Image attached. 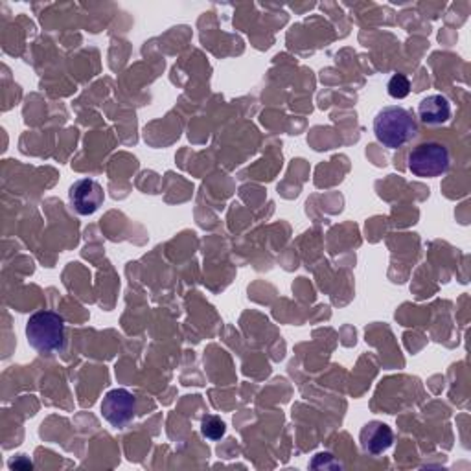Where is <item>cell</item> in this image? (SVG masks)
<instances>
[{
    "label": "cell",
    "instance_id": "1",
    "mask_svg": "<svg viewBox=\"0 0 471 471\" xmlns=\"http://www.w3.org/2000/svg\"><path fill=\"white\" fill-rule=\"evenodd\" d=\"M374 134L385 148L397 150L417 137L418 123L406 107L388 105L376 114Z\"/></svg>",
    "mask_w": 471,
    "mask_h": 471
},
{
    "label": "cell",
    "instance_id": "2",
    "mask_svg": "<svg viewBox=\"0 0 471 471\" xmlns=\"http://www.w3.org/2000/svg\"><path fill=\"white\" fill-rule=\"evenodd\" d=\"M26 338L39 354H54L64 348V320L55 311H37L26 322Z\"/></svg>",
    "mask_w": 471,
    "mask_h": 471
},
{
    "label": "cell",
    "instance_id": "3",
    "mask_svg": "<svg viewBox=\"0 0 471 471\" xmlns=\"http://www.w3.org/2000/svg\"><path fill=\"white\" fill-rule=\"evenodd\" d=\"M451 166V153L449 150L435 141L422 142L415 146L407 155V168L413 175L422 179L440 177L447 173Z\"/></svg>",
    "mask_w": 471,
    "mask_h": 471
},
{
    "label": "cell",
    "instance_id": "4",
    "mask_svg": "<svg viewBox=\"0 0 471 471\" xmlns=\"http://www.w3.org/2000/svg\"><path fill=\"white\" fill-rule=\"evenodd\" d=\"M102 413L111 426L123 427L137 415V399L125 388H113L102 401Z\"/></svg>",
    "mask_w": 471,
    "mask_h": 471
},
{
    "label": "cell",
    "instance_id": "5",
    "mask_svg": "<svg viewBox=\"0 0 471 471\" xmlns=\"http://www.w3.org/2000/svg\"><path fill=\"white\" fill-rule=\"evenodd\" d=\"M73 209L80 216H93L103 205V188L94 179H80L69 190Z\"/></svg>",
    "mask_w": 471,
    "mask_h": 471
},
{
    "label": "cell",
    "instance_id": "6",
    "mask_svg": "<svg viewBox=\"0 0 471 471\" xmlns=\"http://www.w3.org/2000/svg\"><path fill=\"white\" fill-rule=\"evenodd\" d=\"M451 103L442 94H429L418 105V116L426 125H444L451 120Z\"/></svg>",
    "mask_w": 471,
    "mask_h": 471
},
{
    "label": "cell",
    "instance_id": "7",
    "mask_svg": "<svg viewBox=\"0 0 471 471\" xmlns=\"http://www.w3.org/2000/svg\"><path fill=\"white\" fill-rule=\"evenodd\" d=\"M394 442L392 429L381 422H370L361 431V446L370 455H379L387 451Z\"/></svg>",
    "mask_w": 471,
    "mask_h": 471
},
{
    "label": "cell",
    "instance_id": "8",
    "mask_svg": "<svg viewBox=\"0 0 471 471\" xmlns=\"http://www.w3.org/2000/svg\"><path fill=\"white\" fill-rule=\"evenodd\" d=\"M387 91H388V94H390L392 98L403 100V98H407V96L411 94V82H409V78H407L406 74L397 73V74H394V76L388 80Z\"/></svg>",
    "mask_w": 471,
    "mask_h": 471
},
{
    "label": "cell",
    "instance_id": "9",
    "mask_svg": "<svg viewBox=\"0 0 471 471\" xmlns=\"http://www.w3.org/2000/svg\"><path fill=\"white\" fill-rule=\"evenodd\" d=\"M201 433H203V437L209 440H220L225 437L227 427L221 418L209 415L203 418V424H201Z\"/></svg>",
    "mask_w": 471,
    "mask_h": 471
}]
</instances>
